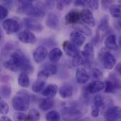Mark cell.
<instances>
[{"label": "cell", "mask_w": 121, "mask_h": 121, "mask_svg": "<svg viewBox=\"0 0 121 121\" xmlns=\"http://www.w3.org/2000/svg\"><path fill=\"white\" fill-rule=\"evenodd\" d=\"M28 116V121H38L40 117V113L35 110V109H31L29 113Z\"/></svg>", "instance_id": "1f68e13d"}, {"label": "cell", "mask_w": 121, "mask_h": 121, "mask_svg": "<svg viewBox=\"0 0 121 121\" xmlns=\"http://www.w3.org/2000/svg\"><path fill=\"white\" fill-rule=\"evenodd\" d=\"M11 94V88L9 85L5 84L0 86V97L4 99H9Z\"/></svg>", "instance_id": "83f0119b"}, {"label": "cell", "mask_w": 121, "mask_h": 121, "mask_svg": "<svg viewBox=\"0 0 121 121\" xmlns=\"http://www.w3.org/2000/svg\"><path fill=\"white\" fill-rule=\"evenodd\" d=\"M62 48L65 53L69 57H74L79 52V50L77 47L69 40H65L62 43Z\"/></svg>", "instance_id": "7c38bea8"}, {"label": "cell", "mask_w": 121, "mask_h": 121, "mask_svg": "<svg viewBox=\"0 0 121 121\" xmlns=\"http://www.w3.org/2000/svg\"><path fill=\"white\" fill-rule=\"evenodd\" d=\"M48 55V52L46 48L43 46H38L34 50L33 52V57L36 63L40 64L46 59Z\"/></svg>", "instance_id": "30bf717a"}, {"label": "cell", "mask_w": 121, "mask_h": 121, "mask_svg": "<svg viewBox=\"0 0 121 121\" xmlns=\"http://www.w3.org/2000/svg\"><path fill=\"white\" fill-rule=\"evenodd\" d=\"M42 69L47 71L50 75H55L57 72V67L52 63H45L42 66Z\"/></svg>", "instance_id": "f546056e"}, {"label": "cell", "mask_w": 121, "mask_h": 121, "mask_svg": "<svg viewBox=\"0 0 121 121\" xmlns=\"http://www.w3.org/2000/svg\"><path fill=\"white\" fill-rule=\"evenodd\" d=\"M99 113H100V109L95 107L94 106H91V116L94 118H97L99 116Z\"/></svg>", "instance_id": "f35d334b"}, {"label": "cell", "mask_w": 121, "mask_h": 121, "mask_svg": "<svg viewBox=\"0 0 121 121\" xmlns=\"http://www.w3.org/2000/svg\"><path fill=\"white\" fill-rule=\"evenodd\" d=\"M24 26L28 30H33L35 32H41L43 30V26L36 19L33 18L27 17L23 19Z\"/></svg>", "instance_id": "ba28073f"}, {"label": "cell", "mask_w": 121, "mask_h": 121, "mask_svg": "<svg viewBox=\"0 0 121 121\" xmlns=\"http://www.w3.org/2000/svg\"><path fill=\"white\" fill-rule=\"evenodd\" d=\"M57 8L60 10H62L64 8V4L62 1H58L57 2Z\"/></svg>", "instance_id": "b9f144b4"}, {"label": "cell", "mask_w": 121, "mask_h": 121, "mask_svg": "<svg viewBox=\"0 0 121 121\" xmlns=\"http://www.w3.org/2000/svg\"><path fill=\"white\" fill-rule=\"evenodd\" d=\"M9 15V11L8 9L0 4V19H4L6 18Z\"/></svg>", "instance_id": "74e56055"}, {"label": "cell", "mask_w": 121, "mask_h": 121, "mask_svg": "<svg viewBox=\"0 0 121 121\" xmlns=\"http://www.w3.org/2000/svg\"><path fill=\"white\" fill-rule=\"evenodd\" d=\"M18 38L21 43L26 44H33L36 42L35 35L28 30H25L20 32L18 34Z\"/></svg>", "instance_id": "8fae6325"}, {"label": "cell", "mask_w": 121, "mask_h": 121, "mask_svg": "<svg viewBox=\"0 0 121 121\" xmlns=\"http://www.w3.org/2000/svg\"><path fill=\"white\" fill-rule=\"evenodd\" d=\"M13 120L14 121H28V116L26 114H25L23 112L17 111L13 114Z\"/></svg>", "instance_id": "836d02e7"}, {"label": "cell", "mask_w": 121, "mask_h": 121, "mask_svg": "<svg viewBox=\"0 0 121 121\" xmlns=\"http://www.w3.org/2000/svg\"><path fill=\"white\" fill-rule=\"evenodd\" d=\"M75 30H77L80 33H82L83 35H86L87 36H90L92 34V31L90 29V28L85 25L84 23H77L74 26Z\"/></svg>", "instance_id": "cb8c5ba5"}, {"label": "cell", "mask_w": 121, "mask_h": 121, "mask_svg": "<svg viewBox=\"0 0 121 121\" xmlns=\"http://www.w3.org/2000/svg\"><path fill=\"white\" fill-rule=\"evenodd\" d=\"M12 106L14 110L25 112L30 107V95L26 90L21 89L16 92L12 99Z\"/></svg>", "instance_id": "7a4b0ae2"}, {"label": "cell", "mask_w": 121, "mask_h": 121, "mask_svg": "<svg viewBox=\"0 0 121 121\" xmlns=\"http://www.w3.org/2000/svg\"><path fill=\"white\" fill-rule=\"evenodd\" d=\"M1 38V30H0V39Z\"/></svg>", "instance_id": "ee69618b"}, {"label": "cell", "mask_w": 121, "mask_h": 121, "mask_svg": "<svg viewBox=\"0 0 121 121\" xmlns=\"http://www.w3.org/2000/svg\"><path fill=\"white\" fill-rule=\"evenodd\" d=\"M49 77H50V74L47 71L44 69H41L38 73L37 79L35 80V82L33 83L32 86V91L35 93L40 92L42 89L44 88L47 82V79H48Z\"/></svg>", "instance_id": "5b68a950"}, {"label": "cell", "mask_w": 121, "mask_h": 121, "mask_svg": "<svg viewBox=\"0 0 121 121\" xmlns=\"http://www.w3.org/2000/svg\"><path fill=\"white\" fill-rule=\"evenodd\" d=\"M104 89V83L101 80H95L86 86V91L90 94L98 93Z\"/></svg>", "instance_id": "4fadbf2b"}, {"label": "cell", "mask_w": 121, "mask_h": 121, "mask_svg": "<svg viewBox=\"0 0 121 121\" xmlns=\"http://www.w3.org/2000/svg\"><path fill=\"white\" fill-rule=\"evenodd\" d=\"M0 121H13L9 117L6 116H2L0 118Z\"/></svg>", "instance_id": "60d3db41"}, {"label": "cell", "mask_w": 121, "mask_h": 121, "mask_svg": "<svg viewBox=\"0 0 121 121\" xmlns=\"http://www.w3.org/2000/svg\"><path fill=\"white\" fill-rule=\"evenodd\" d=\"M65 19L67 24L76 25L80 21V13L78 11L72 10L65 15Z\"/></svg>", "instance_id": "2e32d148"}, {"label": "cell", "mask_w": 121, "mask_h": 121, "mask_svg": "<svg viewBox=\"0 0 121 121\" xmlns=\"http://www.w3.org/2000/svg\"><path fill=\"white\" fill-rule=\"evenodd\" d=\"M62 52L58 48H52L48 54L49 59H50L51 63H52V64L57 63L62 58Z\"/></svg>", "instance_id": "44dd1931"}, {"label": "cell", "mask_w": 121, "mask_h": 121, "mask_svg": "<svg viewBox=\"0 0 121 121\" xmlns=\"http://www.w3.org/2000/svg\"><path fill=\"white\" fill-rule=\"evenodd\" d=\"M45 119L46 121H60L61 116L58 111L52 110L46 114Z\"/></svg>", "instance_id": "f1b7e54d"}, {"label": "cell", "mask_w": 121, "mask_h": 121, "mask_svg": "<svg viewBox=\"0 0 121 121\" xmlns=\"http://www.w3.org/2000/svg\"><path fill=\"white\" fill-rule=\"evenodd\" d=\"M80 13V20L86 26L94 27L96 24V21L94 16V14L91 10L89 9H84Z\"/></svg>", "instance_id": "52a82bcc"}, {"label": "cell", "mask_w": 121, "mask_h": 121, "mask_svg": "<svg viewBox=\"0 0 121 121\" xmlns=\"http://www.w3.org/2000/svg\"><path fill=\"white\" fill-rule=\"evenodd\" d=\"M110 13L111 16L114 18H121V5L120 4H113L109 8Z\"/></svg>", "instance_id": "4dcf8cb0"}, {"label": "cell", "mask_w": 121, "mask_h": 121, "mask_svg": "<svg viewBox=\"0 0 121 121\" xmlns=\"http://www.w3.org/2000/svg\"><path fill=\"white\" fill-rule=\"evenodd\" d=\"M116 70L119 74H121V64H120V63H118V64L116 66Z\"/></svg>", "instance_id": "7bdbcfd3"}, {"label": "cell", "mask_w": 121, "mask_h": 121, "mask_svg": "<svg viewBox=\"0 0 121 121\" xmlns=\"http://www.w3.org/2000/svg\"><path fill=\"white\" fill-rule=\"evenodd\" d=\"M121 111L119 106H111L103 114L106 121H118L121 118Z\"/></svg>", "instance_id": "9c48e42d"}, {"label": "cell", "mask_w": 121, "mask_h": 121, "mask_svg": "<svg viewBox=\"0 0 121 121\" xmlns=\"http://www.w3.org/2000/svg\"><path fill=\"white\" fill-rule=\"evenodd\" d=\"M74 4L76 6H85L86 1H76L74 2Z\"/></svg>", "instance_id": "ab89813d"}, {"label": "cell", "mask_w": 121, "mask_h": 121, "mask_svg": "<svg viewBox=\"0 0 121 121\" xmlns=\"http://www.w3.org/2000/svg\"><path fill=\"white\" fill-rule=\"evenodd\" d=\"M54 101L50 99H43L39 104V108L43 111H47L54 106Z\"/></svg>", "instance_id": "d4e9b609"}, {"label": "cell", "mask_w": 121, "mask_h": 121, "mask_svg": "<svg viewBox=\"0 0 121 121\" xmlns=\"http://www.w3.org/2000/svg\"><path fill=\"white\" fill-rule=\"evenodd\" d=\"M86 5L89 6L90 8L92 9L96 10L99 9V1L96 0H89V1H86Z\"/></svg>", "instance_id": "8d00e7d4"}, {"label": "cell", "mask_w": 121, "mask_h": 121, "mask_svg": "<svg viewBox=\"0 0 121 121\" xmlns=\"http://www.w3.org/2000/svg\"><path fill=\"white\" fill-rule=\"evenodd\" d=\"M99 58L104 67L108 70L112 69L116 65V58L107 49H101L99 52Z\"/></svg>", "instance_id": "3957f363"}, {"label": "cell", "mask_w": 121, "mask_h": 121, "mask_svg": "<svg viewBox=\"0 0 121 121\" xmlns=\"http://www.w3.org/2000/svg\"><path fill=\"white\" fill-rule=\"evenodd\" d=\"M98 28L100 30H101L103 32H105V31L108 30V28H109V18H108V16L107 15H105L101 18Z\"/></svg>", "instance_id": "484cf974"}, {"label": "cell", "mask_w": 121, "mask_h": 121, "mask_svg": "<svg viewBox=\"0 0 121 121\" xmlns=\"http://www.w3.org/2000/svg\"><path fill=\"white\" fill-rule=\"evenodd\" d=\"M3 28L7 34H12L20 30L21 26L18 21L14 18H7L2 23Z\"/></svg>", "instance_id": "8992f818"}, {"label": "cell", "mask_w": 121, "mask_h": 121, "mask_svg": "<svg viewBox=\"0 0 121 121\" xmlns=\"http://www.w3.org/2000/svg\"><path fill=\"white\" fill-rule=\"evenodd\" d=\"M76 79L79 84H86L90 79V76L84 68L79 67L76 71Z\"/></svg>", "instance_id": "d6986e66"}, {"label": "cell", "mask_w": 121, "mask_h": 121, "mask_svg": "<svg viewBox=\"0 0 121 121\" xmlns=\"http://www.w3.org/2000/svg\"><path fill=\"white\" fill-rule=\"evenodd\" d=\"M30 79L26 73L21 72L18 77V84L20 86L23 88H28L30 86Z\"/></svg>", "instance_id": "603a6c76"}, {"label": "cell", "mask_w": 121, "mask_h": 121, "mask_svg": "<svg viewBox=\"0 0 121 121\" xmlns=\"http://www.w3.org/2000/svg\"><path fill=\"white\" fill-rule=\"evenodd\" d=\"M4 66L6 69L11 72H17L18 70L22 72L31 74L33 70V67L30 63L29 59L26 55L21 50H16L13 52L8 60L5 61Z\"/></svg>", "instance_id": "6da1fadb"}, {"label": "cell", "mask_w": 121, "mask_h": 121, "mask_svg": "<svg viewBox=\"0 0 121 121\" xmlns=\"http://www.w3.org/2000/svg\"><path fill=\"white\" fill-rule=\"evenodd\" d=\"M62 116L65 121H78L82 116V111L74 106H69L62 108Z\"/></svg>", "instance_id": "277c9868"}, {"label": "cell", "mask_w": 121, "mask_h": 121, "mask_svg": "<svg viewBox=\"0 0 121 121\" xmlns=\"http://www.w3.org/2000/svg\"><path fill=\"white\" fill-rule=\"evenodd\" d=\"M91 74L92 77L96 80H100L103 77V72L97 68H91Z\"/></svg>", "instance_id": "d590c367"}, {"label": "cell", "mask_w": 121, "mask_h": 121, "mask_svg": "<svg viewBox=\"0 0 121 121\" xmlns=\"http://www.w3.org/2000/svg\"><path fill=\"white\" fill-rule=\"evenodd\" d=\"M90 62L89 58L86 55L84 51H79V52L72 59V64L73 67H79L85 64H87Z\"/></svg>", "instance_id": "5bb4252c"}, {"label": "cell", "mask_w": 121, "mask_h": 121, "mask_svg": "<svg viewBox=\"0 0 121 121\" xmlns=\"http://www.w3.org/2000/svg\"><path fill=\"white\" fill-rule=\"evenodd\" d=\"M86 40V37L82 33L77 30H73L70 33V42L74 44L77 47H81L83 45Z\"/></svg>", "instance_id": "9a60e30c"}, {"label": "cell", "mask_w": 121, "mask_h": 121, "mask_svg": "<svg viewBox=\"0 0 121 121\" xmlns=\"http://www.w3.org/2000/svg\"><path fill=\"white\" fill-rule=\"evenodd\" d=\"M83 51L88 56L90 61L94 59V47L92 43H86L84 47Z\"/></svg>", "instance_id": "4316f807"}, {"label": "cell", "mask_w": 121, "mask_h": 121, "mask_svg": "<svg viewBox=\"0 0 121 121\" xmlns=\"http://www.w3.org/2000/svg\"><path fill=\"white\" fill-rule=\"evenodd\" d=\"M60 96L62 99H69L73 95V86L69 83L63 84L59 89Z\"/></svg>", "instance_id": "ac0fdd59"}, {"label": "cell", "mask_w": 121, "mask_h": 121, "mask_svg": "<svg viewBox=\"0 0 121 121\" xmlns=\"http://www.w3.org/2000/svg\"><path fill=\"white\" fill-rule=\"evenodd\" d=\"M103 103H104V99H103V97H101V95H96L94 96L93 106H94L95 107H96L101 110V108L103 106Z\"/></svg>", "instance_id": "e575fe53"}, {"label": "cell", "mask_w": 121, "mask_h": 121, "mask_svg": "<svg viewBox=\"0 0 121 121\" xmlns=\"http://www.w3.org/2000/svg\"><path fill=\"white\" fill-rule=\"evenodd\" d=\"M58 91V86L55 84H49L42 92L43 96H45L46 99H52Z\"/></svg>", "instance_id": "ffe728a7"}, {"label": "cell", "mask_w": 121, "mask_h": 121, "mask_svg": "<svg viewBox=\"0 0 121 121\" xmlns=\"http://www.w3.org/2000/svg\"><path fill=\"white\" fill-rule=\"evenodd\" d=\"M45 24L48 28L51 29H56L59 25V18L57 16L55 13L48 14L45 21Z\"/></svg>", "instance_id": "7402d4cb"}, {"label": "cell", "mask_w": 121, "mask_h": 121, "mask_svg": "<svg viewBox=\"0 0 121 121\" xmlns=\"http://www.w3.org/2000/svg\"><path fill=\"white\" fill-rule=\"evenodd\" d=\"M9 111V104L5 101V100L0 97V114L5 116Z\"/></svg>", "instance_id": "d6a6232c"}, {"label": "cell", "mask_w": 121, "mask_h": 121, "mask_svg": "<svg viewBox=\"0 0 121 121\" xmlns=\"http://www.w3.org/2000/svg\"><path fill=\"white\" fill-rule=\"evenodd\" d=\"M104 44L108 50L117 51L118 50V46L117 44V38L114 34H111L108 35L105 39Z\"/></svg>", "instance_id": "e0dca14e"}]
</instances>
